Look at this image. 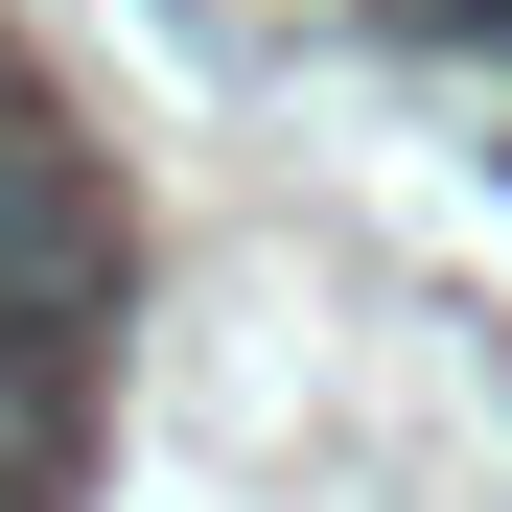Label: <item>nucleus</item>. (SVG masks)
Listing matches in <instances>:
<instances>
[{
	"instance_id": "1",
	"label": "nucleus",
	"mask_w": 512,
	"mask_h": 512,
	"mask_svg": "<svg viewBox=\"0 0 512 512\" xmlns=\"http://www.w3.org/2000/svg\"><path fill=\"white\" fill-rule=\"evenodd\" d=\"M94 396H117V303H0V489L24 512H70Z\"/></svg>"
},
{
	"instance_id": "2",
	"label": "nucleus",
	"mask_w": 512,
	"mask_h": 512,
	"mask_svg": "<svg viewBox=\"0 0 512 512\" xmlns=\"http://www.w3.org/2000/svg\"><path fill=\"white\" fill-rule=\"evenodd\" d=\"M396 24H419V47H512V0H396Z\"/></svg>"
}]
</instances>
